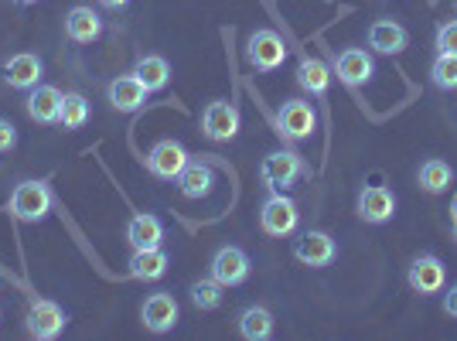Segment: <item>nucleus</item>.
I'll return each mask as SVG.
<instances>
[{
    "label": "nucleus",
    "mask_w": 457,
    "mask_h": 341,
    "mask_svg": "<svg viewBox=\"0 0 457 341\" xmlns=\"http://www.w3.org/2000/svg\"><path fill=\"white\" fill-rule=\"evenodd\" d=\"M52 209H55V195L48 188V181H18L7 202V212L18 222H41Z\"/></svg>",
    "instance_id": "1"
},
{
    "label": "nucleus",
    "mask_w": 457,
    "mask_h": 341,
    "mask_svg": "<svg viewBox=\"0 0 457 341\" xmlns=\"http://www.w3.org/2000/svg\"><path fill=\"white\" fill-rule=\"evenodd\" d=\"M304 174H311L304 164V157L297 151H270L260 164V178L270 191H287L294 188Z\"/></svg>",
    "instance_id": "2"
},
{
    "label": "nucleus",
    "mask_w": 457,
    "mask_h": 341,
    "mask_svg": "<svg viewBox=\"0 0 457 341\" xmlns=\"http://www.w3.org/2000/svg\"><path fill=\"white\" fill-rule=\"evenodd\" d=\"M301 226V212H297V202L284 195V191H273L267 202L260 205V229L273 236V239H287L294 236Z\"/></svg>",
    "instance_id": "3"
},
{
    "label": "nucleus",
    "mask_w": 457,
    "mask_h": 341,
    "mask_svg": "<svg viewBox=\"0 0 457 341\" xmlns=\"http://www.w3.org/2000/svg\"><path fill=\"white\" fill-rule=\"evenodd\" d=\"M246 62L256 72H277L287 62V45L273 28H260L253 31L246 41Z\"/></svg>",
    "instance_id": "4"
},
{
    "label": "nucleus",
    "mask_w": 457,
    "mask_h": 341,
    "mask_svg": "<svg viewBox=\"0 0 457 341\" xmlns=\"http://www.w3.org/2000/svg\"><path fill=\"white\" fill-rule=\"evenodd\" d=\"M318 130V113L307 99H287L284 106L277 110V133L284 140H307L311 133Z\"/></svg>",
    "instance_id": "5"
},
{
    "label": "nucleus",
    "mask_w": 457,
    "mask_h": 341,
    "mask_svg": "<svg viewBox=\"0 0 457 341\" xmlns=\"http://www.w3.org/2000/svg\"><path fill=\"white\" fill-rule=\"evenodd\" d=\"M249 256L246 249L239 246H219L212 253V263H209V277L212 280H219V284L226 287H243L249 280Z\"/></svg>",
    "instance_id": "6"
},
{
    "label": "nucleus",
    "mask_w": 457,
    "mask_h": 341,
    "mask_svg": "<svg viewBox=\"0 0 457 341\" xmlns=\"http://www.w3.org/2000/svg\"><path fill=\"white\" fill-rule=\"evenodd\" d=\"M239 127H243V116H239V110L228 99H212L209 106L202 110V133L209 140H215V144L232 140L239 133Z\"/></svg>",
    "instance_id": "7"
},
{
    "label": "nucleus",
    "mask_w": 457,
    "mask_h": 341,
    "mask_svg": "<svg viewBox=\"0 0 457 341\" xmlns=\"http://www.w3.org/2000/svg\"><path fill=\"white\" fill-rule=\"evenodd\" d=\"M406 284L420 297H434L447 284V266L440 263V256H434V253H423L406 270Z\"/></svg>",
    "instance_id": "8"
},
{
    "label": "nucleus",
    "mask_w": 457,
    "mask_h": 341,
    "mask_svg": "<svg viewBox=\"0 0 457 341\" xmlns=\"http://www.w3.org/2000/svg\"><path fill=\"white\" fill-rule=\"evenodd\" d=\"M335 256H338V246H335V239L324 229H307L304 236L294 243V260L301 266H311V270L331 266Z\"/></svg>",
    "instance_id": "9"
},
{
    "label": "nucleus",
    "mask_w": 457,
    "mask_h": 341,
    "mask_svg": "<svg viewBox=\"0 0 457 341\" xmlns=\"http://www.w3.org/2000/svg\"><path fill=\"white\" fill-rule=\"evenodd\" d=\"M65 311H62V304L48 301V297H41V301H31L28 307V335L38 341H55L62 331H65Z\"/></svg>",
    "instance_id": "10"
},
{
    "label": "nucleus",
    "mask_w": 457,
    "mask_h": 341,
    "mask_svg": "<svg viewBox=\"0 0 457 341\" xmlns=\"http://www.w3.org/2000/svg\"><path fill=\"white\" fill-rule=\"evenodd\" d=\"M191 154L178 140H157L147 154V170L161 181H178V174L188 168Z\"/></svg>",
    "instance_id": "11"
},
{
    "label": "nucleus",
    "mask_w": 457,
    "mask_h": 341,
    "mask_svg": "<svg viewBox=\"0 0 457 341\" xmlns=\"http://www.w3.org/2000/svg\"><path fill=\"white\" fill-rule=\"evenodd\" d=\"M355 212H359V219L369 222V226H382V222H389L396 215V195L386 188V185H365L359 191Z\"/></svg>",
    "instance_id": "12"
},
{
    "label": "nucleus",
    "mask_w": 457,
    "mask_h": 341,
    "mask_svg": "<svg viewBox=\"0 0 457 341\" xmlns=\"http://www.w3.org/2000/svg\"><path fill=\"white\" fill-rule=\"evenodd\" d=\"M369 48L376 52V55H403L406 48H410V31L403 28L400 21L393 18H376L369 24Z\"/></svg>",
    "instance_id": "13"
},
{
    "label": "nucleus",
    "mask_w": 457,
    "mask_h": 341,
    "mask_svg": "<svg viewBox=\"0 0 457 341\" xmlns=\"http://www.w3.org/2000/svg\"><path fill=\"white\" fill-rule=\"evenodd\" d=\"M178 318H181V307H178V301H174L171 294H164V290L151 294V297L144 301V307H140V321H144V328H147L151 335H168L174 324H178Z\"/></svg>",
    "instance_id": "14"
},
{
    "label": "nucleus",
    "mask_w": 457,
    "mask_h": 341,
    "mask_svg": "<svg viewBox=\"0 0 457 341\" xmlns=\"http://www.w3.org/2000/svg\"><path fill=\"white\" fill-rule=\"evenodd\" d=\"M335 76L342 79L348 89H362L376 76V58L365 48H345L338 62H335Z\"/></svg>",
    "instance_id": "15"
},
{
    "label": "nucleus",
    "mask_w": 457,
    "mask_h": 341,
    "mask_svg": "<svg viewBox=\"0 0 457 341\" xmlns=\"http://www.w3.org/2000/svg\"><path fill=\"white\" fill-rule=\"evenodd\" d=\"M147 89H144V82L130 72V76H116L110 86H106V99H110V106H113L116 113H137L144 103H147Z\"/></svg>",
    "instance_id": "16"
},
{
    "label": "nucleus",
    "mask_w": 457,
    "mask_h": 341,
    "mask_svg": "<svg viewBox=\"0 0 457 341\" xmlns=\"http://www.w3.org/2000/svg\"><path fill=\"white\" fill-rule=\"evenodd\" d=\"M62 89L55 86H35V89H28V99H24V110L28 116L35 120V123H45V127H52L58 123V113H62Z\"/></svg>",
    "instance_id": "17"
},
{
    "label": "nucleus",
    "mask_w": 457,
    "mask_h": 341,
    "mask_svg": "<svg viewBox=\"0 0 457 341\" xmlns=\"http://www.w3.org/2000/svg\"><path fill=\"white\" fill-rule=\"evenodd\" d=\"M65 35H69V41H76V45H93V41H99L103 38V18H99V11L86 7V4L72 7L65 14Z\"/></svg>",
    "instance_id": "18"
},
{
    "label": "nucleus",
    "mask_w": 457,
    "mask_h": 341,
    "mask_svg": "<svg viewBox=\"0 0 457 341\" xmlns=\"http://www.w3.org/2000/svg\"><path fill=\"white\" fill-rule=\"evenodd\" d=\"M45 76V65H41L38 55H31V52H21V55L7 58V65H4V79H7V86L11 89H35Z\"/></svg>",
    "instance_id": "19"
},
{
    "label": "nucleus",
    "mask_w": 457,
    "mask_h": 341,
    "mask_svg": "<svg viewBox=\"0 0 457 341\" xmlns=\"http://www.w3.org/2000/svg\"><path fill=\"white\" fill-rule=\"evenodd\" d=\"M127 243L134 249H157L164 243V222L151 212H137L127 222Z\"/></svg>",
    "instance_id": "20"
},
{
    "label": "nucleus",
    "mask_w": 457,
    "mask_h": 341,
    "mask_svg": "<svg viewBox=\"0 0 457 341\" xmlns=\"http://www.w3.org/2000/svg\"><path fill=\"white\" fill-rule=\"evenodd\" d=\"M168 253L157 246V249H134V256H130V277L134 280H144V284H154V280H161L164 273H168Z\"/></svg>",
    "instance_id": "21"
},
{
    "label": "nucleus",
    "mask_w": 457,
    "mask_h": 341,
    "mask_svg": "<svg viewBox=\"0 0 457 341\" xmlns=\"http://www.w3.org/2000/svg\"><path fill=\"white\" fill-rule=\"evenodd\" d=\"M134 76L144 82V89H147V93H161V89H168V82H171V62H168V58H161V55L137 58Z\"/></svg>",
    "instance_id": "22"
},
{
    "label": "nucleus",
    "mask_w": 457,
    "mask_h": 341,
    "mask_svg": "<svg viewBox=\"0 0 457 341\" xmlns=\"http://www.w3.org/2000/svg\"><path fill=\"white\" fill-rule=\"evenodd\" d=\"M215 185V170L205 161H188V168L178 174V188L185 198H205Z\"/></svg>",
    "instance_id": "23"
},
{
    "label": "nucleus",
    "mask_w": 457,
    "mask_h": 341,
    "mask_svg": "<svg viewBox=\"0 0 457 341\" xmlns=\"http://www.w3.org/2000/svg\"><path fill=\"white\" fill-rule=\"evenodd\" d=\"M239 335L246 341H267L273 338V311L263 304H249L239 314Z\"/></svg>",
    "instance_id": "24"
},
{
    "label": "nucleus",
    "mask_w": 457,
    "mask_h": 341,
    "mask_svg": "<svg viewBox=\"0 0 457 341\" xmlns=\"http://www.w3.org/2000/svg\"><path fill=\"white\" fill-rule=\"evenodd\" d=\"M297 86H301L304 93L321 99V96L328 93V86H331V69L324 65L321 58L304 55L301 58V65H297Z\"/></svg>",
    "instance_id": "25"
},
{
    "label": "nucleus",
    "mask_w": 457,
    "mask_h": 341,
    "mask_svg": "<svg viewBox=\"0 0 457 341\" xmlns=\"http://www.w3.org/2000/svg\"><path fill=\"white\" fill-rule=\"evenodd\" d=\"M417 181L427 195H444V191L451 188V181H454V168L447 161H440V157H430V161L420 164Z\"/></svg>",
    "instance_id": "26"
},
{
    "label": "nucleus",
    "mask_w": 457,
    "mask_h": 341,
    "mask_svg": "<svg viewBox=\"0 0 457 341\" xmlns=\"http://www.w3.org/2000/svg\"><path fill=\"white\" fill-rule=\"evenodd\" d=\"M89 113H93V106H89V99L82 93H65L62 96V113H58V127L62 130H82L86 123H89Z\"/></svg>",
    "instance_id": "27"
},
{
    "label": "nucleus",
    "mask_w": 457,
    "mask_h": 341,
    "mask_svg": "<svg viewBox=\"0 0 457 341\" xmlns=\"http://www.w3.org/2000/svg\"><path fill=\"white\" fill-rule=\"evenodd\" d=\"M226 287L219 284V280H198V284H191V304L198 307V311H215V307H222V294Z\"/></svg>",
    "instance_id": "28"
},
{
    "label": "nucleus",
    "mask_w": 457,
    "mask_h": 341,
    "mask_svg": "<svg viewBox=\"0 0 457 341\" xmlns=\"http://www.w3.org/2000/svg\"><path fill=\"white\" fill-rule=\"evenodd\" d=\"M430 82L444 93H457V55H437L430 65Z\"/></svg>",
    "instance_id": "29"
},
{
    "label": "nucleus",
    "mask_w": 457,
    "mask_h": 341,
    "mask_svg": "<svg viewBox=\"0 0 457 341\" xmlns=\"http://www.w3.org/2000/svg\"><path fill=\"white\" fill-rule=\"evenodd\" d=\"M434 48H437V55H457V21H444L440 24Z\"/></svg>",
    "instance_id": "30"
},
{
    "label": "nucleus",
    "mask_w": 457,
    "mask_h": 341,
    "mask_svg": "<svg viewBox=\"0 0 457 341\" xmlns=\"http://www.w3.org/2000/svg\"><path fill=\"white\" fill-rule=\"evenodd\" d=\"M18 147V127L11 120H0V154H11Z\"/></svg>",
    "instance_id": "31"
},
{
    "label": "nucleus",
    "mask_w": 457,
    "mask_h": 341,
    "mask_svg": "<svg viewBox=\"0 0 457 341\" xmlns=\"http://www.w3.org/2000/svg\"><path fill=\"white\" fill-rule=\"evenodd\" d=\"M444 314H447V318H454V321H457V284L451 287L447 294H444Z\"/></svg>",
    "instance_id": "32"
},
{
    "label": "nucleus",
    "mask_w": 457,
    "mask_h": 341,
    "mask_svg": "<svg viewBox=\"0 0 457 341\" xmlns=\"http://www.w3.org/2000/svg\"><path fill=\"white\" fill-rule=\"evenodd\" d=\"M99 4H103V7H110V11H120V7H127L130 0H99Z\"/></svg>",
    "instance_id": "33"
},
{
    "label": "nucleus",
    "mask_w": 457,
    "mask_h": 341,
    "mask_svg": "<svg viewBox=\"0 0 457 341\" xmlns=\"http://www.w3.org/2000/svg\"><path fill=\"white\" fill-rule=\"evenodd\" d=\"M451 219H457V195L451 198Z\"/></svg>",
    "instance_id": "34"
},
{
    "label": "nucleus",
    "mask_w": 457,
    "mask_h": 341,
    "mask_svg": "<svg viewBox=\"0 0 457 341\" xmlns=\"http://www.w3.org/2000/svg\"><path fill=\"white\" fill-rule=\"evenodd\" d=\"M18 7H31V4H38V0H14Z\"/></svg>",
    "instance_id": "35"
},
{
    "label": "nucleus",
    "mask_w": 457,
    "mask_h": 341,
    "mask_svg": "<svg viewBox=\"0 0 457 341\" xmlns=\"http://www.w3.org/2000/svg\"><path fill=\"white\" fill-rule=\"evenodd\" d=\"M451 239L457 243V219H454V226H451Z\"/></svg>",
    "instance_id": "36"
},
{
    "label": "nucleus",
    "mask_w": 457,
    "mask_h": 341,
    "mask_svg": "<svg viewBox=\"0 0 457 341\" xmlns=\"http://www.w3.org/2000/svg\"><path fill=\"white\" fill-rule=\"evenodd\" d=\"M0 318H4V311H0Z\"/></svg>",
    "instance_id": "37"
}]
</instances>
